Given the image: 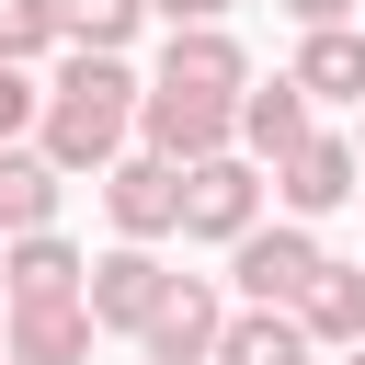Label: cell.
<instances>
[{
    "mask_svg": "<svg viewBox=\"0 0 365 365\" xmlns=\"http://www.w3.org/2000/svg\"><path fill=\"white\" fill-rule=\"evenodd\" d=\"M331 365H365V342H354V354H331Z\"/></svg>",
    "mask_w": 365,
    "mask_h": 365,
    "instance_id": "23",
    "label": "cell"
},
{
    "mask_svg": "<svg viewBox=\"0 0 365 365\" xmlns=\"http://www.w3.org/2000/svg\"><path fill=\"white\" fill-rule=\"evenodd\" d=\"M319 262H331V251H319L308 217H251V228L228 240V285H240V308H297Z\"/></svg>",
    "mask_w": 365,
    "mask_h": 365,
    "instance_id": "2",
    "label": "cell"
},
{
    "mask_svg": "<svg viewBox=\"0 0 365 365\" xmlns=\"http://www.w3.org/2000/svg\"><path fill=\"white\" fill-rule=\"evenodd\" d=\"M297 331H308L319 354H354V342H365V262H319L308 297H297Z\"/></svg>",
    "mask_w": 365,
    "mask_h": 365,
    "instance_id": "13",
    "label": "cell"
},
{
    "mask_svg": "<svg viewBox=\"0 0 365 365\" xmlns=\"http://www.w3.org/2000/svg\"><path fill=\"white\" fill-rule=\"evenodd\" d=\"M262 217V160L251 148H205V160H182V240H240Z\"/></svg>",
    "mask_w": 365,
    "mask_h": 365,
    "instance_id": "5",
    "label": "cell"
},
{
    "mask_svg": "<svg viewBox=\"0 0 365 365\" xmlns=\"http://www.w3.org/2000/svg\"><path fill=\"white\" fill-rule=\"evenodd\" d=\"M148 80H171V91H228V103H240L251 46H240L228 23H171V46H160V68H148Z\"/></svg>",
    "mask_w": 365,
    "mask_h": 365,
    "instance_id": "9",
    "label": "cell"
},
{
    "mask_svg": "<svg viewBox=\"0 0 365 365\" xmlns=\"http://www.w3.org/2000/svg\"><path fill=\"white\" fill-rule=\"evenodd\" d=\"M274 11H285L297 34H308V23H354V0H274Z\"/></svg>",
    "mask_w": 365,
    "mask_h": 365,
    "instance_id": "20",
    "label": "cell"
},
{
    "mask_svg": "<svg viewBox=\"0 0 365 365\" xmlns=\"http://www.w3.org/2000/svg\"><path fill=\"white\" fill-rule=\"evenodd\" d=\"M308 125H319V103L297 91V68H274V80H240V148H251V160H285Z\"/></svg>",
    "mask_w": 365,
    "mask_h": 365,
    "instance_id": "11",
    "label": "cell"
},
{
    "mask_svg": "<svg viewBox=\"0 0 365 365\" xmlns=\"http://www.w3.org/2000/svg\"><path fill=\"white\" fill-rule=\"evenodd\" d=\"M80 274H91V251H68L57 228H23V240H0V285H11V308L80 297Z\"/></svg>",
    "mask_w": 365,
    "mask_h": 365,
    "instance_id": "12",
    "label": "cell"
},
{
    "mask_svg": "<svg viewBox=\"0 0 365 365\" xmlns=\"http://www.w3.org/2000/svg\"><path fill=\"white\" fill-rule=\"evenodd\" d=\"M217 331H228V285L217 274H171L148 331H137V354L148 365H217Z\"/></svg>",
    "mask_w": 365,
    "mask_h": 365,
    "instance_id": "7",
    "label": "cell"
},
{
    "mask_svg": "<svg viewBox=\"0 0 365 365\" xmlns=\"http://www.w3.org/2000/svg\"><path fill=\"white\" fill-rule=\"evenodd\" d=\"M137 68L114 57V46H68L57 57V80H46V114H34V148L80 182V171H103L125 137H137Z\"/></svg>",
    "mask_w": 365,
    "mask_h": 365,
    "instance_id": "1",
    "label": "cell"
},
{
    "mask_svg": "<svg viewBox=\"0 0 365 365\" xmlns=\"http://www.w3.org/2000/svg\"><path fill=\"white\" fill-rule=\"evenodd\" d=\"M160 285H171V262H160V240H114L91 274H80V308L103 319V331H148V308H160Z\"/></svg>",
    "mask_w": 365,
    "mask_h": 365,
    "instance_id": "8",
    "label": "cell"
},
{
    "mask_svg": "<svg viewBox=\"0 0 365 365\" xmlns=\"http://www.w3.org/2000/svg\"><path fill=\"white\" fill-rule=\"evenodd\" d=\"M0 342H11V365H91L103 319H91L80 297H46V308H11V319H0Z\"/></svg>",
    "mask_w": 365,
    "mask_h": 365,
    "instance_id": "10",
    "label": "cell"
},
{
    "mask_svg": "<svg viewBox=\"0 0 365 365\" xmlns=\"http://www.w3.org/2000/svg\"><path fill=\"white\" fill-rule=\"evenodd\" d=\"M57 194H68V171H57L34 137H11V148H0V240H23V228H57Z\"/></svg>",
    "mask_w": 365,
    "mask_h": 365,
    "instance_id": "14",
    "label": "cell"
},
{
    "mask_svg": "<svg viewBox=\"0 0 365 365\" xmlns=\"http://www.w3.org/2000/svg\"><path fill=\"white\" fill-rule=\"evenodd\" d=\"M137 23H148V0H57V34H68V46H114V57H125Z\"/></svg>",
    "mask_w": 365,
    "mask_h": 365,
    "instance_id": "17",
    "label": "cell"
},
{
    "mask_svg": "<svg viewBox=\"0 0 365 365\" xmlns=\"http://www.w3.org/2000/svg\"><path fill=\"white\" fill-rule=\"evenodd\" d=\"M57 46H68V34H57V0H0V57L34 68V57H57Z\"/></svg>",
    "mask_w": 365,
    "mask_h": 365,
    "instance_id": "18",
    "label": "cell"
},
{
    "mask_svg": "<svg viewBox=\"0 0 365 365\" xmlns=\"http://www.w3.org/2000/svg\"><path fill=\"white\" fill-rule=\"evenodd\" d=\"M262 194H274V217H331V205H354L365 194V160H354V137H331V125H308L285 160H262Z\"/></svg>",
    "mask_w": 365,
    "mask_h": 365,
    "instance_id": "3",
    "label": "cell"
},
{
    "mask_svg": "<svg viewBox=\"0 0 365 365\" xmlns=\"http://www.w3.org/2000/svg\"><path fill=\"white\" fill-rule=\"evenodd\" d=\"M0 365H11V342H0Z\"/></svg>",
    "mask_w": 365,
    "mask_h": 365,
    "instance_id": "25",
    "label": "cell"
},
{
    "mask_svg": "<svg viewBox=\"0 0 365 365\" xmlns=\"http://www.w3.org/2000/svg\"><path fill=\"white\" fill-rule=\"evenodd\" d=\"M148 11H160V23H228L240 0H148Z\"/></svg>",
    "mask_w": 365,
    "mask_h": 365,
    "instance_id": "21",
    "label": "cell"
},
{
    "mask_svg": "<svg viewBox=\"0 0 365 365\" xmlns=\"http://www.w3.org/2000/svg\"><path fill=\"white\" fill-rule=\"evenodd\" d=\"M354 160H365V103H354Z\"/></svg>",
    "mask_w": 365,
    "mask_h": 365,
    "instance_id": "22",
    "label": "cell"
},
{
    "mask_svg": "<svg viewBox=\"0 0 365 365\" xmlns=\"http://www.w3.org/2000/svg\"><path fill=\"white\" fill-rule=\"evenodd\" d=\"M297 91L308 103H365V34L354 23H308L297 34Z\"/></svg>",
    "mask_w": 365,
    "mask_h": 365,
    "instance_id": "15",
    "label": "cell"
},
{
    "mask_svg": "<svg viewBox=\"0 0 365 365\" xmlns=\"http://www.w3.org/2000/svg\"><path fill=\"white\" fill-rule=\"evenodd\" d=\"M137 148H160V160L240 148V103H228V91H171V80H148V91H137Z\"/></svg>",
    "mask_w": 365,
    "mask_h": 365,
    "instance_id": "6",
    "label": "cell"
},
{
    "mask_svg": "<svg viewBox=\"0 0 365 365\" xmlns=\"http://www.w3.org/2000/svg\"><path fill=\"white\" fill-rule=\"evenodd\" d=\"M217 365H319V342L297 331V308H228Z\"/></svg>",
    "mask_w": 365,
    "mask_h": 365,
    "instance_id": "16",
    "label": "cell"
},
{
    "mask_svg": "<svg viewBox=\"0 0 365 365\" xmlns=\"http://www.w3.org/2000/svg\"><path fill=\"white\" fill-rule=\"evenodd\" d=\"M91 182H103L114 240H182V160H160V148H114Z\"/></svg>",
    "mask_w": 365,
    "mask_h": 365,
    "instance_id": "4",
    "label": "cell"
},
{
    "mask_svg": "<svg viewBox=\"0 0 365 365\" xmlns=\"http://www.w3.org/2000/svg\"><path fill=\"white\" fill-rule=\"evenodd\" d=\"M34 114H46V80H34L23 57H0V148H11V137H34Z\"/></svg>",
    "mask_w": 365,
    "mask_h": 365,
    "instance_id": "19",
    "label": "cell"
},
{
    "mask_svg": "<svg viewBox=\"0 0 365 365\" xmlns=\"http://www.w3.org/2000/svg\"><path fill=\"white\" fill-rule=\"evenodd\" d=\"M0 319H11V285H0Z\"/></svg>",
    "mask_w": 365,
    "mask_h": 365,
    "instance_id": "24",
    "label": "cell"
}]
</instances>
